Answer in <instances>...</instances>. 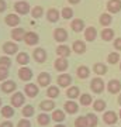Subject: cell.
I'll list each match as a JSON object with an SVG mask.
<instances>
[{
    "mask_svg": "<svg viewBox=\"0 0 121 127\" xmlns=\"http://www.w3.org/2000/svg\"><path fill=\"white\" fill-rule=\"evenodd\" d=\"M89 86H90V89H92L93 93L100 95V93H103V92L106 91V82L103 81L101 76H96V78H93V79L90 81Z\"/></svg>",
    "mask_w": 121,
    "mask_h": 127,
    "instance_id": "obj_1",
    "label": "cell"
},
{
    "mask_svg": "<svg viewBox=\"0 0 121 127\" xmlns=\"http://www.w3.org/2000/svg\"><path fill=\"white\" fill-rule=\"evenodd\" d=\"M14 11L18 14V16H25L31 11V6L28 1H24V0H18L14 3Z\"/></svg>",
    "mask_w": 121,
    "mask_h": 127,
    "instance_id": "obj_2",
    "label": "cell"
},
{
    "mask_svg": "<svg viewBox=\"0 0 121 127\" xmlns=\"http://www.w3.org/2000/svg\"><path fill=\"white\" fill-rule=\"evenodd\" d=\"M106 91L110 95H120L121 93V81L120 79H110L106 83Z\"/></svg>",
    "mask_w": 121,
    "mask_h": 127,
    "instance_id": "obj_3",
    "label": "cell"
},
{
    "mask_svg": "<svg viewBox=\"0 0 121 127\" xmlns=\"http://www.w3.org/2000/svg\"><path fill=\"white\" fill-rule=\"evenodd\" d=\"M10 103L13 107H23L25 103V93L23 92H14L13 96L10 97Z\"/></svg>",
    "mask_w": 121,
    "mask_h": 127,
    "instance_id": "obj_4",
    "label": "cell"
},
{
    "mask_svg": "<svg viewBox=\"0 0 121 127\" xmlns=\"http://www.w3.org/2000/svg\"><path fill=\"white\" fill-rule=\"evenodd\" d=\"M120 120L118 113H116L114 110H106L103 114V122L108 126H116V123Z\"/></svg>",
    "mask_w": 121,
    "mask_h": 127,
    "instance_id": "obj_5",
    "label": "cell"
},
{
    "mask_svg": "<svg viewBox=\"0 0 121 127\" xmlns=\"http://www.w3.org/2000/svg\"><path fill=\"white\" fill-rule=\"evenodd\" d=\"M47 58H48V54H47V51H45L44 48L37 47L35 50L32 51V59H34L37 64H44V62H47Z\"/></svg>",
    "mask_w": 121,
    "mask_h": 127,
    "instance_id": "obj_6",
    "label": "cell"
},
{
    "mask_svg": "<svg viewBox=\"0 0 121 127\" xmlns=\"http://www.w3.org/2000/svg\"><path fill=\"white\" fill-rule=\"evenodd\" d=\"M51 82H52L51 73H48V72L38 73V76H37V85L40 88H48L51 85Z\"/></svg>",
    "mask_w": 121,
    "mask_h": 127,
    "instance_id": "obj_7",
    "label": "cell"
},
{
    "mask_svg": "<svg viewBox=\"0 0 121 127\" xmlns=\"http://www.w3.org/2000/svg\"><path fill=\"white\" fill-rule=\"evenodd\" d=\"M18 79L23 82H30L34 76V72H32L31 68H28V66H21V68L18 69Z\"/></svg>",
    "mask_w": 121,
    "mask_h": 127,
    "instance_id": "obj_8",
    "label": "cell"
},
{
    "mask_svg": "<svg viewBox=\"0 0 121 127\" xmlns=\"http://www.w3.org/2000/svg\"><path fill=\"white\" fill-rule=\"evenodd\" d=\"M23 41H24L28 47H35L37 44L40 42V35H38L35 31H27Z\"/></svg>",
    "mask_w": 121,
    "mask_h": 127,
    "instance_id": "obj_9",
    "label": "cell"
},
{
    "mask_svg": "<svg viewBox=\"0 0 121 127\" xmlns=\"http://www.w3.org/2000/svg\"><path fill=\"white\" fill-rule=\"evenodd\" d=\"M1 92L6 93V95H10V93H14V92H17V83L11 79H7V81L1 82V86H0Z\"/></svg>",
    "mask_w": 121,
    "mask_h": 127,
    "instance_id": "obj_10",
    "label": "cell"
},
{
    "mask_svg": "<svg viewBox=\"0 0 121 127\" xmlns=\"http://www.w3.org/2000/svg\"><path fill=\"white\" fill-rule=\"evenodd\" d=\"M63 110L65 113L68 114H76L79 112V103L76 100H72V99H68L65 103H63Z\"/></svg>",
    "mask_w": 121,
    "mask_h": 127,
    "instance_id": "obj_11",
    "label": "cell"
},
{
    "mask_svg": "<svg viewBox=\"0 0 121 127\" xmlns=\"http://www.w3.org/2000/svg\"><path fill=\"white\" fill-rule=\"evenodd\" d=\"M56 85H58L59 88H69L72 86V76L69 75V73H65L62 72L61 75H58V78H56Z\"/></svg>",
    "mask_w": 121,
    "mask_h": 127,
    "instance_id": "obj_12",
    "label": "cell"
},
{
    "mask_svg": "<svg viewBox=\"0 0 121 127\" xmlns=\"http://www.w3.org/2000/svg\"><path fill=\"white\" fill-rule=\"evenodd\" d=\"M52 37H54V40L56 41V42H65V41H68V37H69V34H68V31L65 30L63 27H59V28H55L54 32H52Z\"/></svg>",
    "mask_w": 121,
    "mask_h": 127,
    "instance_id": "obj_13",
    "label": "cell"
},
{
    "mask_svg": "<svg viewBox=\"0 0 121 127\" xmlns=\"http://www.w3.org/2000/svg\"><path fill=\"white\" fill-rule=\"evenodd\" d=\"M38 107H40L41 112L48 113V112H54V110L56 109V104H55V100L54 99H45V100H41V102H40Z\"/></svg>",
    "mask_w": 121,
    "mask_h": 127,
    "instance_id": "obj_14",
    "label": "cell"
},
{
    "mask_svg": "<svg viewBox=\"0 0 121 127\" xmlns=\"http://www.w3.org/2000/svg\"><path fill=\"white\" fill-rule=\"evenodd\" d=\"M20 23H21V18H20V16L17 13H10L4 17V24L9 26V27H11V28L17 27Z\"/></svg>",
    "mask_w": 121,
    "mask_h": 127,
    "instance_id": "obj_15",
    "label": "cell"
},
{
    "mask_svg": "<svg viewBox=\"0 0 121 127\" xmlns=\"http://www.w3.org/2000/svg\"><path fill=\"white\" fill-rule=\"evenodd\" d=\"M24 93L27 97H35L40 93V86L35 85V83H31V82H27V85L24 86Z\"/></svg>",
    "mask_w": 121,
    "mask_h": 127,
    "instance_id": "obj_16",
    "label": "cell"
},
{
    "mask_svg": "<svg viewBox=\"0 0 121 127\" xmlns=\"http://www.w3.org/2000/svg\"><path fill=\"white\" fill-rule=\"evenodd\" d=\"M1 48H3V52L6 55H9V57L18 52V45H17V42H14V41H6Z\"/></svg>",
    "mask_w": 121,
    "mask_h": 127,
    "instance_id": "obj_17",
    "label": "cell"
},
{
    "mask_svg": "<svg viewBox=\"0 0 121 127\" xmlns=\"http://www.w3.org/2000/svg\"><path fill=\"white\" fill-rule=\"evenodd\" d=\"M54 68L55 71H58V72H65L68 68H69V61H68V58H56L54 62Z\"/></svg>",
    "mask_w": 121,
    "mask_h": 127,
    "instance_id": "obj_18",
    "label": "cell"
},
{
    "mask_svg": "<svg viewBox=\"0 0 121 127\" xmlns=\"http://www.w3.org/2000/svg\"><path fill=\"white\" fill-rule=\"evenodd\" d=\"M107 13L117 14L121 11V0H108L107 1Z\"/></svg>",
    "mask_w": 121,
    "mask_h": 127,
    "instance_id": "obj_19",
    "label": "cell"
},
{
    "mask_svg": "<svg viewBox=\"0 0 121 127\" xmlns=\"http://www.w3.org/2000/svg\"><path fill=\"white\" fill-rule=\"evenodd\" d=\"M86 42L82 40H75L73 41V44H72V51L77 55H83L86 52Z\"/></svg>",
    "mask_w": 121,
    "mask_h": 127,
    "instance_id": "obj_20",
    "label": "cell"
},
{
    "mask_svg": "<svg viewBox=\"0 0 121 127\" xmlns=\"http://www.w3.org/2000/svg\"><path fill=\"white\" fill-rule=\"evenodd\" d=\"M56 55H58L59 58H69L72 54V48H69L68 45H65V44H61V45L56 47Z\"/></svg>",
    "mask_w": 121,
    "mask_h": 127,
    "instance_id": "obj_21",
    "label": "cell"
},
{
    "mask_svg": "<svg viewBox=\"0 0 121 127\" xmlns=\"http://www.w3.org/2000/svg\"><path fill=\"white\" fill-rule=\"evenodd\" d=\"M59 18H61V11H58V9L51 7V9L47 10V20L49 23H56Z\"/></svg>",
    "mask_w": 121,
    "mask_h": 127,
    "instance_id": "obj_22",
    "label": "cell"
},
{
    "mask_svg": "<svg viewBox=\"0 0 121 127\" xmlns=\"http://www.w3.org/2000/svg\"><path fill=\"white\" fill-rule=\"evenodd\" d=\"M92 106H93V110L96 113H103L107 109V103H106L104 99H94Z\"/></svg>",
    "mask_w": 121,
    "mask_h": 127,
    "instance_id": "obj_23",
    "label": "cell"
},
{
    "mask_svg": "<svg viewBox=\"0 0 121 127\" xmlns=\"http://www.w3.org/2000/svg\"><path fill=\"white\" fill-rule=\"evenodd\" d=\"M108 71V66L107 64H103V62H96L93 65V72L97 75V76H104Z\"/></svg>",
    "mask_w": 121,
    "mask_h": 127,
    "instance_id": "obj_24",
    "label": "cell"
},
{
    "mask_svg": "<svg viewBox=\"0 0 121 127\" xmlns=\"http://www.w3.org/2000/svg\"><path fill=\"white\" fill-rule=\"evenodd\" d=\"M51 119H52V122L55 123H63L65 122V119H66V113H65V110L62 109H55L51 114Z\"/></svg>",
    "mask_w": 121,
    "mask_h": 127,
    "instance_id": "obj_25",
    "label": "cell"
},
{
    "mask_svg": "<svg viewBox=\"0 0 121 127\" xmlns=\"http://www.w3.org/2000/svg\"><path fill=\"white\" fill-rule=\"evenodd\" d=\"M25 30L21 27H14L13 30H11V32H10V35H11V38H13V41H23L24 40V35H25Z\"/></svg>",
    "mask_w": 121,
    "mask_h": 127,
    "instance_id": "obj_26",
    "label": "cell"
},
{
    "mask_svg": "<svg viewBox=\"0 0 121 127\" xmlns=\"http://www.w3.org/2000/svg\"><path fill=\"white\" fill-rule=\"evenodd\" d=\"M16 62H17L18 65H21V66H27L28 64H30V55H28L25 51L17 52V54H16Z\"/></svg>",
    "mask_w": 121,
    "mask_h": 127,
    "instance_id": "obj_27",
    "label": "cell"
},
{
    "mask_svg": "<svg viewBox=\"0 0 121 127\" xmlns=\"http://www.w3.org/2000/svg\"><path fill=\"white\" fill-rule=\"evenodd\" d=\"M96 38H97V30H96V27H93V26L86 27L85 28V40L89 41V42H93Z\"/></svg>",
    "mask_w": 121,
    "mask_h": 127,
    "instance_id": "obj_28",
    "label": "cell"
},
{
    "mask_svg": "<svg viewBox=\"0 0 121 127\" xmlns=\"http://www.w3.org/2000/svg\"><path fill=\"white\" fill-rule=\"evenodd\" d=\"M76 76L82 81H85L87 78L90 76V68L89 66H86V65H80V66H77L76 68Z\"/></svg>",
    "mask_w": 121,
    "mask_h": 127,
    "instance_id": "obj_29",
    "label": "cell"
},
{
    "mask_svg": "<svg viewBox=\"0 0 121 127\" xmlns=\"http://www.w3.org/2000/svg\"><path fill=\"white\" fill-rule=\"evenodd\" d=\"M51 122H52L51 116H49L48 113H45V112H42V113H40L38 116H37V123H38L41 127L49 126V123H51Z\"/></svg>",
    "mask_w": 121,
    "mask_h": 127,
    "instance_id": "obj_30",
    "label": "cell"
},
{
    "mask_svg": "<svg viewBox=\"0 0 121 127\" xmlns=\"http://www.w3.org/2000/svg\"><path fill=\"white\" fill-rule=\"evenodd\" d=\"M71 28L75 32H80V31H85V21L82 18H73L71 23Z\"/></svg>",
    "mask_w": 121,
    "mask_h": 127,
    "instance_id": "obj_31",
    "label": "cell"
},
{
    "mask_svg": "<svg viewBox=\"0 0 121 127\" xmlns=\"http://www.w3.org/2000/svg\"><path fill=\"white\" fill-rule=\"evenodd\" d=\"M114 30L110 27H106L104 30H101V32H100V38L103 41H106V42H108V41H113L114 40Z\"/></svg>",
    "mask_w": 121,
    "mask_h": 127,
    "instance_id": "obj_32",
    "label": "cell"
},
{
    "mask_svg": "<svg viewBox=\"0 0 121 127\" xmlns=\"http://www.w3.org/2000/svg\"><path fill=\"white\" fill-rule=\"evenodd\" d=\"M59 93H61V88L58 85H49V86L47 88V96L49 97V99H56L59 97Z\"/></svg>",
    "mask_w": 121,
    "mask_h": 127,
    "instance_id": "obj_33",
    "label": "cell"
},
{
    "mask_svg": "<svg viewBox=\"0 0 121 127\" xmlns=\"http://www.w3.org/2000/svg\"><path fill=\"white\" fill-rule=\"evenodd\" d=\"M79 96H80V89L77 86H69L66 89V97L75 100V99H79Z\"/></svg>",
    "mask_w": 121,
    "mask_h": 127,
    "instance_id": "obj_34",
    "label": "cell"
},
{
    "mask_svg": "<svg viewBox=\"0 0 121 127\" xmlns=\"http://www.w3.org/2000/svg\"><path fill=\"white\" fill-rule=\"evenodd\" d=\"M99 23H100V26H103L104 28L108 27V26L113 23V16H111L110 13H103V14H100Z\"/></svg>",
    "mask_w": 121,
    "mask_h": 127,
    "instance_id": "obj_35",
    "label": "cell"
},
{
    "mask_svg": "<svg viewBox=\"0 0 121 127\" xmlns=\"http://www.w3.org/2000/svg\"><path fill=\"white\" fill-rule=\"evenodd\" d=\"M93 96L90 95V93H82L79 96V103L80 106H90V104H93Z\"/></svg>",
    "mask_w": 121,
    "mask_h": 127,
    "instance_id": "obj_36",
    "label": "cell"
},
{
    "mask_svg": "<svg viewBox=\"0 0 121 127\" xmlns=\"http://www.w3.org/2000/svg\"><path fill=\"white\" fill-rule=\"evenodd\" d=\"M21 114H23V117H32L34 114H35V109H34V106L32 104H24V107L21 109Z\"/></svg>",
    "mask_w": 121,
    "mask_h": 127,
    "instance_id": "obj_37",
    "label": "cell"
},
{
    "mask_svg": "<svg viewBox=\"0 0 121 127\" xmlns=\"http://www.w3.org/2000/svg\"><path fill=\"white\" fill-rule=\"evenodd\" d=\"M0 112H1V116L4 119H11L16 114V110H14L13 106H3Z\"/></svg>",
    "mask_w": 121,
    "mask_h": 127,
    "instance_id": "obj_38",
    "label": "cell"
},
{
    "mask_svg": "<svg viewBox=\"0 0 121 127\" xmlns=\"http://www.w3.org/2000/svg\"><path fill=\"white\" fill-rule=\"evenodd\" d=\"M120 52H110L107 55V64H110V65H117V64H120Z\"/></svg>",
    "mask_w": 121,
    "mask_h": 127,
    "instance_id": "obj_39",
    "label": "cell"
},
{
    "mask_svg": "<svg viewBox=\"0 0 121 127\" xmlns=\"http://www.w3.org/2000/svg\"><path fill=\"white\" fill-rule=\"evenodd\" d=\"M86 119H87L89 127H97L99 126V117H97L96 113H87L86 114Z\"/></svg>",
    "mask_w": 121,
    "mask_h": 127,
    "instance_id": "obj_40",
    "label": "cell"
},
{
    "mask_svg": "<svg viewBox=\"0 0 121 127\" xmlns=\"http://www.w3.org/2000/svg\"><path fill=\"white\" fill-rule=\"evenodd\" d=\"M44 7L42 6H35V7H32L31 11H30V14H31L32 18H41L42 16H44Z\"/></svg>",
    "mask_w": 121,
    "mask_h": 127,
    "instance_id": "obj_41",
    "label": "cell"
},
{
    "mask_svg": "<svg viewBox=\"0 0 121 127\" xmlns=\"http://www.w3.org/2000/svg\"><path fill=\"white\" fill-rule=\"evenodd\" d=\"M61 17H62L63 20L73 18V9H72V7H63L62 11H61Z\"/></svg>",
    "mask_w": 121,
    "mask_h": 127,
    "instance_id": "obj_42",
    "label": "cell"
},
{
    "mask_svg": "<svg viewBox=\"0 0 121 127\" xmlns=\"http://www.w3.org/2000/svg\"><path fill=\"white\" fill-rule=\"evenodd\" d=\"M75 127H89V124H87V119H86V116H77L76 119H75Z\"/></svg>",
    "mask_w": 121,
    "mask_h": 127,
    "instance_id": "obj_43",
    "label": "cell"
},
{
    "mask_svg": "<svg viewBox=\"0 0 121 127\" xmlns=\"http://www.w3.org/2000/svg\"><path fill=\"white\" fill-rule=\"evenodd\" d=\"M11 58H10L9 55H3V57H0V66H4V68H10L11 66Z\"/></svg>",
    "mask_w": 121,
    "mask_h": 127,
    "instance_id": "obj_44",
    "label": "cell"
},
{
    "mask_svg": "<svg viewBox=\"0 0 121 127\" xmlns=\"http://www.w3.org/2000/svg\"><path fill=\"white\" fill-rule=\"evenodd\" d=\"M9 68H4V66H0V82H4L9 79Z\"/></svg>",
    "mask_w": 121,
    "mask_h": 127,
    "instance_id": "obj_45",
    "label": "cell"
},
{
    "mask_svg": "<svg viewBox=\"0 0 121 127\" xmlns=\"http://www.w3.org/2000/svg\"><path fill=\"white\" fill-rule=\"evenodd\" d=\"M17 127H31V122L24 117V119H21V120L17 123Z\"/></svg>",
    "mask_w": 121,
    "mask_h": 127,
    "instance_id": "obj_46",
    "label": "cell"
},
{
    "mask_svg": "<svg viewBox=\"0 0 121 127\" xmlns=\"http://www.w3.org/2000/svg\"><path fill=\"white\" fill-rule=\"evenodd\" d=\"M113 45H114V50H116V51H121V37H117V38H114Z\"/></svg>",
    "mask_w": 121,
    "mask_h": 127,
    "instance_id": "obj_47",
    "label": "cell"
},
{
    "mask_svg": "<svg viewBox=\"0 0 121 127\" xmlns=\"http://www.w3.org/2000/svg\"><path fill=\"white\" fill-rule=\"evenodd\" d=\"M0 127H14V124L10 120H4V122L0 123Z\"/></svg>",
    "mask_w": 121,
    "mask_h": 127,
    "instance_id": "obj_48",
    "label": "cell"
},
{
    "mask_svg": "<svg viewBox=\"0 0 121 127\" xmlns=\"http://www.w3.org/2000/svg\"><path fill=\"white\" fill-rule=\"evenodd\" d=\"M6 9H7V3H6V0H0V13L6 11Z\"/></svg>",
    "mask_w": 121,
    "mask_h": 127,
    "instance_id": "obj_49",
    "label": "cell"
},
{
    "mask_svg": "<svg viewBox=\"0 0 121 127\" xmlns=\"http://www.w3.org/2000/svg\"><path fill=\"white\" fill-rule=\"evenodd\" d=\"M69 1V4H79L82 0H68Z\"/></svg>",
    "mask_w": 121,
    "mask_h": 127,
    "instance_id": "obj_50",
    "label": "cell"
},
{
    "mask_svg": "<svg viewBox=\"0 0 121 127\" xmlns=\"http://www.w3.org/2000/svg\"><path fill=\"white\" fill-rule=\"evenodd\" d=\"M54 127H66V126H65L63 123H56V124H55Z\"/></svg>",
    "mask_w": 121,
    "mask_h": 127,
    "instance_id": "obj_51",
    "label": "cell"
},
{
    "mask_svg": "<svg viewBox=\"0 0 121 127\" xmlns=\"http://www.w3.org/2000/svg\"><path fill=\"white\" fill-rule=\"evenodd\" d=\"M117 103H118V104L121 106V93L118 95V97H117Z\"/></svg>",
    "mask_w": 121,
    "mask_h": 127,
    "instance_id": "obj_52",
    "label": "cell"
},
{
    "mask_svg": "<svg viewBox=\"0 0 121 127\" xmlns=\"http://www.w3.org/2000/svg\"><path fill=\"white\" fill-rule=\"evenodd\" d=\"M118 117H120V120H121V109H120V112H118Z\"/></svg>",
    "mask_w": 121,
    "mask_h": 127,
    "instance_id": "obj_53",
    "label": "cell"
},
{
    "mask_svg": "<svg viewBox=\"0 0 121 127\" xmlns=\"http://www.w3.org/2000/svg\"><path fill=\"white\" fill-rule=\"evenodd\" d=\"M118 65H120V71H121V61H120V64H118Z\"/></svg>",
    "mask_w": 121,
    "mask_h": 127,
    "instance_id": "obj_54",
    "label": "cell"
},
{
    "mask_svg": "<svg viewBox=\"0 0 121 127\" xmlns=\"http://www.w3.org/2000/svg\"><path fill=\"white\" fill-rule=\"evenodd\" d=\"M0 106H1V97H0Z\"/></svg>",
    "mask_w": 121,
    "mask_h": 127,
    "instance_id": "obj_55",
    "label": "cell"
},
{
    "mask_svg": "<svg viewBox=\"0 0 121 127\" xmlns=\"http://www.w3.org/2000/svg\"><path fill=\"white\" fill-rule=\"evenodd\" d=\"M110 127H116V126H110Z\"/></svg>",
    "mask_w": 121,
    "mask_h": 127,
    "instance_id": "obj_56",
    "label": "cell"
}]
</instances>
